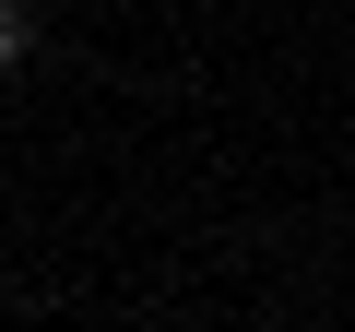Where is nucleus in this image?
<instances>
[{"label": "nucleus", "instance_id": "f257e3e1", "mask_svg": "<svg viewBox=\"0 0 355 332\" xmlns=\"http://www.w3.org/2000/svg\"><path fill=\"white\" fill-rule=\"evenodd\" d=\"M24 60H36V13H24V0H0V83H12Z\"/></svg>", "mask_w": 355, "mask_h": 332}]
</instances>
